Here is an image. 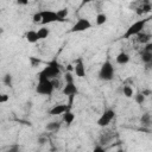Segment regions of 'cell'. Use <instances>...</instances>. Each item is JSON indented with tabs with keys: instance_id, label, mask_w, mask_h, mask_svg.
Segmentation results:
<instances>
[{
	"instance_id": "cell-6",
	"label": "cell",
	"mask_w": 152,
	"mask_h": 152,
	"mask_svg": "<svg viewBox=\"0 0 152 152\" xmlns=\"http://www.w3.org/2000/svg\"><path fill=\"white\" fill-rule=\"evenodd\" d=\"M62 93H63V95H65V96L69 97V104L72 106L74 99H75V96L77 95L78 89H77V87L75 86V82H74V81H72V82H65V84H64L63 88H62Z\"/></svg>"
},
{
	"instance_id": "cell-15",
	"label": "cell",
	"mask_w": 152,
	"mask_h": 152,
	"mask_svg": "<svg viewBox=\"0 0 152 152\" xmlns=\"http://www.w3.org/2000/svg\"><path fill=\"white\" fill-rule=\"evenodd\" d=\"M74 120H75V114L71 112V109H69V110H66L64 114H63V118H62V121L63 122H65L68 126L69 125H71L72 122H74Z\"/></svg>"
},
{
	"instance_id": "cell-20",
	"label": "cell",
	"mask_w": 152,
	"mask_h": 152,
	"mask_svg": "<svg viewBox=\"0 0 152 152\" xmlns=\"http://www.w3.org/2000/svg\"><path fill=\"white\" fill-rule=\"evenodd\" d=\"M122 94H124V96H126V97H132L133 94H134L133 88H132L131 86H124V87H122Z\"/></svg>"
},
{
	"instance_id": "cell-29",
	"label": "cell",
	"mask_w": 152,
	"mask_h": 152,
	"mask_svg": "<svg viewBox=\"0 0 152 152\" xmlns=\"http://www.w3.org/2000/svg\"><path fill=\"white\" fill-rule=\"evenodd\" d=\"M18 5H21V6H25L28 4V0H15Z\"/></svg>"
},
{
	"instance_id": "cell-30",
	"label": "cell",
	"mask_w": 152,
	"mask_h": 152,
	"mask_svg": "<svg viewBox=\"0 0 152 152\" xmlns=\"http://www.w3.org/2000/svg\"><path fill=\"white\" fill-rule=\"evenodd\" d=\"M94 152H104V148L102 146H95L94 147Z\"/></svg>"
},
{
	"instance_id": "cell-3",
	"label": "cell",
	"mask_w": 152,
	"mask_h": 152,
	"mask_svg": "<svg viewBox=\"0 0 152 152\" xmlns=\"http://www.w3.org/2000/svg\"><path fill=\"white\" fill-rule=\"evenodd\" d=\"M114 75H115V69H114L113 63L109 59H106L99 70V78L101 81L108 82L114 78Z\"/></svg>"
},
{
	"instance_id": "cell-4",
	"label": "cell",
	"mask_w": 152,
	"mask_h": 152,
	"mask_svg": "<svg viewBox=\"0 0 152 152\" xmlns=\"http://www.w3.org/2000/svg\"><path fill=\"white\" fill-rule=\"evenodd\" d=\"M55 86H53V82L52 80H49V78H38V82H37V86H36V91L40 95H51L55 90Z\"/></svg>"
},
{
	"instance_id": "cell-16",
	"label": "cell",
	"mask_w": 152,
	"mask_h": 152,
	"mask_svg": "<svg viewBox=\"0 0 152 152\" xmlns=\"http://www.w3.org/2000/svg\"><path fill=\"white\" fill-rule=\"evenodd\" d=\"M61 126H62L61 121H50L45 125V129L49 132H57L61 128Z\"/></svg>"
},
{
	"instance_id": "cell-31",
	"label": "cell",
	"mask_w": 152,
	"mask_h": 152,
	"mask_svg": "<svg viewBox=\"0 0 152 152\" xmlns=\"http://www.w3.org/2000/svg\"><path fill=\"white\" fill-rule=\"evenodd\" d=\"M93 1H95V0H82V1H81V7L84 6V5H87V4H90V2H93Z\"/></svg>"
},
{
	"instance_id": "cell-22",
	"label": "cell",
	"mask_w": 152,
	"mask_h": 152,
	"mask_svg": "<svg viewBox=\"0 0 152 152\" xmlns=\"http://www.w3.org/2000/svg\"><path fill=\"white\" fill-rule=\"evenodd\" d=\"M4 84L5 86H7V87H12V84H13V77H12V75L11 74H6L5 76H4Z\"/></svg>"
},
{
	"instance_id": "cell-28",
	"label": "cell",
	"mask_w": 152,
	"mask_h": 152,
	"mask_svg": "<svg viewBox=\"0 0 152 152\" xmlns=\"http://www.w3.org/2000/svg\"><path fill=\"white\" fill-rule=\"evenodd\" d=\"M142 50H145V51H148V52H152V42H148V43H146L145 45H144V49Z\"/></svg>"
},
{
	"instance_id": "cell-14",
	"label": "cell",
	"mask_w": 152,
	"mask_h": 152,
	"mask_svg": "<svg viewBox=\"0 0 152 152\" xmlns=\"http://www.w3.org/2000/svg\"><path fill=\"white\" fill-rule=\"evenodd\" d=\"M135 37H137V42L140 43V44H144V45H145L146 43H148V42L151 40V38H152L151 34H148V33H146V32H144V31L140 32V33H138Z\"/></svg>"
},
{
	"instance_id": "cell-23",
	"label": "cell",
	"mask_w": 152,
	"mask_h": 152,
	"mask_svg": "<svg viewBox=\"0 0 152 152\" xmlns=\"http://www.w3.org/2000/svg\"><path fill=\"white\" fill-rule=\"evenodd\" d=\"M42 19H43V17H42V11L36 12V13L33 14V17H32V21H33L34 24H42Z\"/></svg>"
},
{
	"instance_id": "cell-32",
	"label": "cell",
	"mask_w": 152,
	"mask_h": 152,
	"mask_svg": "<svg viewBox=\"0 0 152 152\" xmlns=\"http://www.w3.org/2000/svg\"><path fill=\"white\" fill-rule=\"evenodd\" d=\"M38 142L43 145V144H45V142H46V139H45V138H39V139H38Z\"/></svg>"
},
{
	"instance_id": "cell-12",
	"label": "cell",
	"mask_w": 152,
	"mask_h": 152,
	"mask_svg": "<svg viewBox=\"0 0 152 152\" xmlns=\"http://www.w3.org/2000/svg\"><path fill=\"white\" fill-rule=\"evenodd\" d=\"M25 39H26V42L30 43V44H34V43H37V42L39 40V37H38L37 31H34V30H30V31H27V32L25 33Z\"/></svg>"
},
{
	"instance_id": "cell-17",
	"label": "cell",
	"mask_w": 152,
	"mask_h": 152,
	"mask_svg": "<svg viewBox=\"0 0 152 152\" xmlns=\"http://www.w3.org/2000/svg\"><path fill=\"white\" fill-rule=\"evenodd\" d=\"M140 59H141V62L146 65L147 63H150V62L152 61V52H148V51L142 50L141 53H140Z\"/></svg>"
},
{
	"instance_id": "cell-26",
	"label": "cell",
	"mask_w": 152,
	"mask_h": 152,
	"mask_svg": "<svg viewBox=\"0 0 152 152\" xmlns=\"http://www.w3.org/2000/svg\"><path fill=\"white\" fill-rule=\"evenodd\" d=\"M57 12H58L59 17H61L63 20H64V19L66 18V15H68V10H66V8H62V10H58Z\"/></svg>"
},
{
	"instance_id": "cell-21",
	"label": "cell",
	"mask_w": 152,
	"mask_h": 152,
	"mask_svg": "<svg viewBox=\"0 0 152 152\" xmlns=\"http://www.w3.org/2000/svg\"><path fill=\"white\" fill-rule=\"evenodd\" d=\"M140 122H141L142 126H148V125L151 124V115H150L148 113L142 114L141 118H140Z\"/></svg>"
},
{
	"instance_id": "cell-27",
	"label": "cell",
	"mask_w": 152,
	"mask_h": 152,
	"mask_svg": "<svg viewBox=\"0 0 152 152\" xmlns=\"http://www.w3.org/2000/svg\"><path fill=\"white\" fill-rule=\"evenodd\" d=\"M8 100H10V96H8L7 94L0 95V103H5V102H7Z\"/></svg>"
},
{
	"instance_id": "cell-7",
	"label": "cell",
	"mask_w": 152,
	"mask_h": 152,
	"mask_svg": "<svg viewBox=\"0 0 152 152\" xmlns=\"http://www.w3.org/2000/svg\"><path fill=\"white\" fill-rule=\"evenodd\" d=\"M114 116H115V110L114 109H112V108H108V109H106L101 115H100V118L97 119V125L100 126V127H107L110 122H112V120L114 119Z\"/></svg>"
},
{
	"instance_id": "cell-9",
	"label": "cell",
	"mask_w": 152,
	"mask_h": 152,
	"mask_svg": "<svg viewBox=\"0 0 152 152\" xmlns=\"http://www.w3.org/2000/svg\"><path fill=\"white\" fill-rule=\"evenodd\" d=\"M134 10H135L137 14L144 15V14L151 12L152 4H151L150 0H137L135 1V6H134Z\"/></svg>"
},
{
	"instance_id": "cell-13",
	"label": "cell",
	"mask_w": 152,
	"mask_h": 152,
	"mask_svg": "<svg viewBox=\"0 0 152 152\" xmlns=\"http://www.w3.org/2000/svg\"><path fill=\"white\" fill-rule=\"evenodd\" d=\"M129 59H131V57H129V55L127 53V52H120V53H118L116 55V57H115V61H116V63L118 64H120V65H125V64H127L128 62H129Z\"/></svg>"
},
{
	"instance_id": "cell-8",
	"label": "cell",
	"mask_w": 152,
	"mask_h": 152,
	"mask_svg": "<svg viewBox=\"0 0 152 152\" xmlns=\"http://www.w3.org/2000/svg\"><path fill=\"white\" fill-rule=\"evenodd\" d=\"M91 28V23L86 19V18H80L78 20H76V23L71 26L70 28V32L72 33H76V32H83V31H87Z\"/></svg>"
},
{
	"instance_id": "cell-33",
	"label": "cell",
	"mask_w": 152,
	"mask_h": 152,
	"mask_svg": "<svg viewBox=\"0 0 152 152\" xmlns=\"http://www.w3.org/2000/svg\"><path fill=\"white\" fill-rule=\"evenodd\" d=\"M146 68H148V69H152V61H151L150 63H147V64H146Z\"/></svg>"
},
{
	"instance_id": "cell-1",
	"label": "cell",
	"mask_w": 152,
	"mask_h": 152,
	"mask_svg": "<svg viewBox=\"0 0 152 152\" xmlns=\"http://www.w3.org/2000/svg\"><path fill=\"white\" fill-rule=\"evenodd\" d=\"M61 75V65L57 62L56 58L51 59L46 66H44V69H42L38 74H37V78H49V80H53L59 77Z\"/></svg>"
},
{
	"instance_id": "cell-24",
	"label": "cell",
	"mask_w": 152,
	"mask_h": 152,
	"mask_svg": "<svg viewBox=\"0 0 152 152\" xmlns=\"http://www.w3.org/2000/svg\"><path fill=\"white\" fill-rule=\"evenodd\" d=\"M134 100H135V102H137L138 104H142L144 101H145V95H144V93H137V94L134 95Z\"/></svg>"
},
{
	"instance_id": "cell-5",
	"label": "cell",
	"mask_w": 152,
	"mask_h": 152,
	"mask_svg": "<svg viewBox=\"0 0 152 152\" xmlns=\"http://www.w3.org/2000/svg\"><path fill=\"white\" fill-rule=\"evenodd\" d=\"M42 25L45 26V25H49V24H52V23H56V21H64L58 12L56 11H50V10H45V11H42Z\"/></svg>"
},
{
	"instance_id": "cell-19",
	"label": "cell",
	"mask_w": 152,
	"mask_h": 152,
	"mask_svg": "<svg viewBox=\"0 0 152 152\" xmlns=\"http://www.w3.org/2000/svg\"><path fill=\"white\" fill-rule=\"evenodd\" d=\"M106 21H107V14H104V13H99V14L96 15V18H95V23H96V25H99V26L106 24Z\"/></svg>"
},
{
	"instance_id": "cell-25",
	"label": "cell",
	"mask_w": 152,
	"mask_h": 152,
	"mask_svg": "<svg viewBox=\"0 0 152 152\" xmlns=\"http://www.w3.org/2000/svg\"><path fill=\"white\" fill-rule=\"evenodd\" d=\"M30 63H31V66H38L40 63H42V61L39 59V58H37V57H34V56H31L30 57Z\"/></svg>"
},
{
	"instance_id": "cell-18",
	"label": "cell",
	"mask_w": 152,
	"mask_h": 152,
	"mask_svg": "<svg viewBox=\"0 0 152 152\" xmlns=\"http://www.w3.org/2000/svg\"><path fill=\"white\" fill-rule=\"evenodd\" d=\"M37 33H38L39 40H40V39H45V38L49 37V34H50V30H49L46 26H42L40 28H38Z\"/></svg>"
},
{
	"instance_id": "cell-10",
	"label": "cell",
	"mask_w": 152,
	"mask_h": 152,
	"mask_svg": "<svg viewBox=\"0 0 152 152\" xmlns=\"http://www.w3.org/2000/svg\"><path fill=\"white\" fill-rule=\"evenodd\" d=\"M74 74L76 75V77H80V78L86 77V66H84V63H83V58L82 57H78L75 61V64H74Z\"/></svg>"
},
{
	"instance_id": "cell-11",
	"label": "cell",
	"mask_w": 152,
	"mask_h": 152,
	"mask_svg": "<svg viewBox=\"0 0 152 152\" xmlns=\"http://www.w3.org/2000/svg\"><path fill=\"white\" fill-rule=\"evenodd\" d=\"M72 106H70L69 103L68 104H64V103H58V104H55L50 110H49V114L52 115V116H57V115H63L66 110L71 109Z\"/></svg>"
},
{
	"instance_id": "cell-2",
	"label": "cell",
	"mask_w": 152,
	"mask_h": 152,
	"mask_svg": "<svg viewBox=\"0 0 152 152\" xmlns=\"http://www.w3.org/2000/svg\"><path fill=\"white\" fill-rule=\"evenodd\" d=\"M150 19H151V17H147V18L139 19V20L134 21L133 24H131V25L127 27L126 32L124 33L122 38H125V39H129V38H132V37H135L138 33L142 32L144 28H145V26H146V24L150 21Z\"/></svg>"
}]
</instances>
